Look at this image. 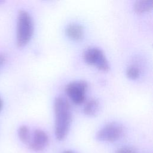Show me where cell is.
<instances>
[{"mask_svg":"<svg viewBox=\"0 0 153 153\" xmlns=\"http://www.w3.org/2000/svg\"><path fill=\"white\" fill-rule=\"evenodd\" d=\"M54 111L55 136L57 140H62L67 136L72 121L71 104L65 97L58 96L54 102Z\"/></svg>","mask_w":153,"mask_h":153,"instance_id":"1","label":"cell"},{"mask_svg":"<svg viewBox=\"0 0 153 153\" xmlns=\"http://www.w3.org/2000/svg\"><path fill=\"white\" fill-rule=\"evenodd\" d=\"M33 23L30 15L25 10H20L17 16L16 42L19 47L25 46L31 39Z\"/></svg>","mask_w":153,"mask_h":153,"instance_id":"2","label":"cell"},{"mask_svg":"<svg viewBox=\"0 0 153 153\" xmlns=\"http://www.w3.org/2000/svg\"><path fill=\"white\" fill-rule=\"evenodd\" d=\"M83 59L87 64L96 66L102 71H108L109 65L103 52L99 48L90 47L83 53Z\"/></svg>","mask_w":153,"mask_h":153,"instance_id":"3","label":"cell"},{"mask_svg":"<svg viewBox=\"0 0 153 153\" xmlns=\"http://www.w3.org/2000/svg\"><path fill=\"white\" fill-rule=\"evenodd\" d=\"M124 133L123 126L117 123H110L101 128L96 133V139L101 142H114L120 139Z\"/></svg>","mask_w":153,"mask_h":153,"instance_id":"4","label":"cell"},{"mask_svg":"<svg viewBox=\"0 0 153 153\" xmlns=\"http://www.w3.org/2000/svg\"><path fill=\"white\" fill-rule=\"evenodd\" d=\"M87 87L88 84L85 81H75L67 84L65 90L72 102L79 105L83 103L85 99Z\"/></svg>","mask_w":153,"mask_h":153,"instance_id":"5","label":"cell"},{"mask_svg":"<svg viewBox=\"0 0 153 153\" xmlns=\"http://www.w3.org/2000/svg\"><path fill=\"white\" fill-rule=\"evenodd\" d=\"M48 142V136L47 133L41 129H36L34 131L32 138L28 143L32 150L39 151L47 146Z\"/></svg>","mask_w":153,"mask_h":153,"instance_id":"6","label":"cell"},{"mask_svg":"<svg viewBox=\"0 0 153 153\" xmlns=\"http://www.w3.org/2000/svg\"><path fill=\"white\" fill-rule=\"evenodd\" d=\"M66 35L73 40H80L84 36V29L82 26L76 23L68 25L65 29Z\"/></svg>","mask_w":153,"mask_h":153,"instance_id":"7","label":"cell"},{"mask_svg":"<svg viewBox=\"0 0 153 153\" xmlns=\"http://www.w3.org/2000/svg\"><path fill=\"white\" fill-rule=\"evenodd\" d=\"M99 108V102L97 99L91 98L88 100L83 108L84 113L88 116H92L95 115Z\"/></svg>","mask_w":153,"mask_h":153,"instance_id":"8","label":"cell"},{"mask_svg":"<svg viewBox=\"0 0 153 153\" xmlns=\"http://www.w3.org/2000/svg\"><path fill=\"white\" fill-rule=\"evenodd\" d=\"M153 1L151 0H140L134 2L133 8L137 14H142L152 10Z\"/></svg>","mask_w":153,"mask_h":153,"instance_id":"9","label":"cell"},{"mask_svg":"<svg viewBox=\"0 0 153 153\" xmlns=\"http://www.w3.org/2000/svg\"><path fill=\"white\" fill-rule=\"evenodd\" d=\"M18 136L20 140L25 143H28L30 140L29 129L26 126H22L18 130Z\"/></svg>","mask_w":153,"mask_h":153,"instance_id":"10","label":"cell"},{"mask_svg":"<svg viewBox=\"0 0 153 153\" xmlns=\"http://www.w3.org/2000/svg\"><path fill=\"white\" fill-rule=\"evenodd\" d=\"M140 75V71L139 68L134 65L129 66L126 70V75L128 78L131 79H137Z\"/></svg>","mask_w":153,"mask_h":153,"instance_id":"11","label":"cell"},{"mask_svg":"<svg viewBox=\"0 0 153 153\" xmlns=\"http://www.w3.org/2000/svg\"><path fill=\"white\" fill-rule=\"evenodd\" d=\"M115 153H137L134 149L128 146H124L117 150Z\"/></svg>","mask_w":153,"mask_h":153,"instance_id":"12","label":"cell"},{"mask_svg":"<svg viewBox=\"0 0 153 153\" xmlns=\"http://www.w3.org/2000/svg\"><path fill=\"white\" fill-rule=\"evenodd\" d=\"M5 61V57L2 55L0 54V65L2 64V63Z\"/></svg>","mask_w":153,"mask_h":153,"instance_id":"13","label":"cell"},{"mask_svg":"<svg viewBox=\"0 0 153 153\" xmlns=\"http://www.w3.org/2000/svg\"><path fill=\"white\" fill-rule=\"evenodd\" d=\"M2 106H3V102H2V99L0 98V111L2 110Z\"/></svg>","mask_w":153,"mask_h":153,"instance_id":"14","label":"cell"},{"mask_svg":"<svg viewBox=\"0 0 153 153\" xmlns=\"http://www.w3.org/2000/svg\"><path fill=\"white\" fill-rule=\"evenodd\" d=\"M62 153H75V152H74L73 151H64Z\"/></svg>","mask_w":153,"mask_h":153,"instance_id":"15","label":"cell"}]
</instances>
